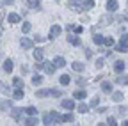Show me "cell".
<instances>
[{"instance_id": "6da1fadb", "label": "cell", "mask_w": 128, "mask_h": 126, "mask_svg": "<svg viewBox=\"0 0 128 126\" xmlns=\"http://www.w3.org/2000/svg\"><path fill=\"white\" fill-rule=\"evenodd\" d=\"M116 52H121V53L128 52V34L121 36V41H119L118 46H116Z\"/></svg>"}, {"instance_id": "7a4b0ae2", "label": "cell", "mask_w": 128, "mask_h": 126, "mask_svg": "<svg viewBox=\"0 0 128 126\" xmlns=\"http://www.w3.org/2000/svg\"><path fill=\"white\" fill-rule=\"evenodd\" d=\"M68 7L75 12H84V7H82V0H68Z\"/></svg>"}, {"instance_id": "3957f363", "label": "cell", "mask_w": 128, "mask_h": 126, "mask_svg": "<svg viewBox=\"0 0 128 126\" xmlns=\"http://www.w3.org/2000/svg\"><path fill=\"white\" fill-rule=\"evenodd\" d=\"M11 117L16 121V123H23V119H22V108H16V107H12L11 110Z\"/></svg>"}, {"instance_id": "277c9868", "label": "cell", "mask_w": 128, "mask_h": 126, "mask_svg": "<svg viewBox=\"0 0 128 126\" xmlns=\"http://www.w3.org/2000/svg\"><path fill=\"white\" fill-rule=\"evenodd\" d=\"M48 117H50V124H55V123H62V116L59 112H55V110H52V112H48Z\"/></svg>"}, {"instance_id": "5b68a950", "label": "cell", "mask_w": 128, "mask_h": 126, "mask_svg": "<svg viewBox=\"0 0 128 126\" xmlns=\"http://www.w3.org/2000/svg\"><path fill=\"white\" fill-rule=\"evenodd\" d=\"M43 69H44V71H46L48 75H54L57 68L54 66V62H43Z\"/></svg>"}, {"instance_id": "8992f818", "label": "cell", "mask_w": 128, "mask_h": 126, "mask_svg": "<svg viewBox=\"0 0 128 126\" xmlns=\"http://www.w3.org/2000/svg\"><path fill=\"white\" fill-rule=\"evenodd\" d=\"M7 21L9 23H20L22 21V18H20V14H16V12H11V14H7Z\"/></svg>"}, {"instance_id": "52a82bcc", "label": "cell", "mask_w": 128, "mask_h": 126, "mask_svg": "<svg viewBox=\"0 0 128 126\" xmlns=\"http://www.w3.org/2000/svg\"><path fill=\"white\" fill-rule=\"evenodd\" d=\"M60 30H62V28H60L59 25H54V27L50 28V36H48V37H50V39H55V37L60 34Z\"/></svg>"}, {"instance_id": "ba28073f", "label": "cell", "mask_w": 128, "mask_h": 126, "mask_svg": "<svg viewBox=\"0 0 128 126\" xmlns=\"http://www.w3.org/2000/svg\"><path fill=\"white\" fill-rule=\"evenodd\" d=\"M105 7H107V11H108V12H114V11H118V0H108Z\"/></svg>"}, {"instance_id": "9c48e42d", "label": "cell", "mask_w": 128, "mask_h": 126, "mask_svg": "<svg viewBox=\"0 0 128 126\" xmlns=\"http://www.w3.org/2000/svg\"><path fill=\"white\" fill-rule=\"evenodd\" d=\"M62 108H64V110H68V112H70V110H73V108H75L73 100H62Z\"/></svg>"}, {"instance_id": "30bf717a", "label": "cell", "mask_w": 128, "mask_h": 126, "mask_svg": "<svg viewBox=\"0 0 128 126\" xmlns=\"http://www.w3.org/2000/svg\"><path fill=\"white\" fill-rule=\"evenodd\" d=\"M20 44H22V48H23V50H30V48H32V41L27 39V37H22Z\"/></svg>"}, {"instance_id": "8fae6325", "label": "cell", "mask_w": 128, "mask_h": 126, "mask_svg": "<svg viewBox=\"0 0 128 126\" xmlns=\"http://www.w3.org/2000/svg\"><path fill=\"white\" fill-rule=\"evenodd\" d=\"M108 23H112V16H110V14H103V16L100 18V25L105 27V25H108Z\"/></svg>"}, {"instance_id": "7c38bea8", "label": "cell", "mask_w": 128, "mask_h": 126, "mask_svg": "<svg viewBox=\"0 0 128 126\" xmlns=\"http://www.w3.org/2000/svg\"><path fill=\"white\" fill-rule=\"evenodd\" d=\"M54 66H55V68H64V66H66L64 57H55V59H54Z\"/></svg>"}, {"instance_id": "4fadbf2b", "label": "cell", "mask_w": 128, "mask_h": 126, "mask_svg": "<svg viewBox=\"0 0 128 126\" xmlns=\"http://www.w3.org/2000/svg\"><path fill=\"white\" fill-rule=\"evenodd\" d=\"M68 43H70V44H73V46H80V37L71 34V36H68Z\"/></svg>"}, {"instance_id": "5bb4252c", "label": "cell", "mask_w": 128, "mask_h": 126, "mask_svg": "<svg viewBox=\"0 0 128 126\" xmlns=\"http://www.w3.org/2000/svg\"><path fill=\"white\" fill-rule=\"evenodd\" d=\"M124 66H126V64H124L123 60H116V62H114V71H116V73H121V71L124 69Z\"/></svg>"}, {"instance_id": "9a60e30c", "label": "cell", "mask_w": 128, "mask_h": 126, "mask_svg": "<svg viewBox=\"0 0 128 126\" xmlns=\"http://www.w3.org/2000/svg\"><path fill=\"white\" fill-rule=\"evenodd\" d=\"M82 7H84V11L92 9L94 7V0H82Z\"/></svg>"}, {"instance_id": "2e32d148", "label": "cell", "mask_w": 128, "mask_h": 126, "mask_svg": "<svg viewBox=\"0 0 128 126\" xmlns=\"http://www.w3.org/2000/svg\"><path fill=\"white\" fill-rule=\"evenodd\" d=\"M116 84H119V85H128V76H126V75H119V76L116 78Z\"/></svg>"}, {"instance_id": "e0dca14e", "label": "cell", "mask_w": 128, "mask_h": 126, "mask_svg": "<svg viewBox=\"0 0 128 126\" xmlns=\"http://www.w3.org/2000/svg\"><path fill=\"white\" fill-rule=\"evenodd\" d=\"M23 123H25V126H36V124H38V119H36L34 116H28Z\"/></svg>"}, {"instance_id": "ac0fdd59", "label": "cell", "mask_w": 128, "mask_h": 126, "mask_svg": "<svg viewBox=\"0 0 128 126\" xmlns=\"http://www.w3.org/2000/svg\"><path fill=\"white\" fill-rule=\"evenodd\" d=\"M36 96L38 98H46V96H50V89H39L36 92Z\"/></svg>"}, {"instance_id": "d6986e66", "label": "cell", "mask_w": 128, "mask_h": 126, "mask_svg": "<svg viewBox=\"0 0 128 126\" xmlns=\"http://www.w3.org/2000/svg\"><path fill=\"white\" fill-rule=\"evenodd\" d=\"M12 68H14V66H12V60H9V59H7V60L4 62V71H6V73H11V71H12Z\"/></svg>"}, {"instance_id": "ffe728a7", "label": "cell", "mask_w": 128, "mask_h": 126, "mask_svg": "<svg viewBox=\"0 0 128 126\" xmlns=\"http://www.w3.org/2000/svg\"><path fill=\"white\" fill-rule=\"evenodd\" d=\"M102 91L103 92H112V84L110 82H102Z\"/></svg>"}, {"instance_id": "44dd1931", "label": "cell", "mask_w": 128, "mask_h": 126, "mask_svg": "<svg viewBox=\"0 0 128 126\" xmlns=\"http://www.w3.org/2000/svg\"><path fill=\"white\" fill-rule=\"evenodd\" d=\"M76 110H78L80 114H86L87 110H89V105H86V103H82V101H80V105L76 107Z\"/></svg>"}, {"instance_id": "7402d4cb", "label": "cell", "mask_w": 128, "mask_h": 126, "mask_svg": "<svg viewBox=\"0 0 128 126\" xmlns=\"http://www.w3.org/2000/svg\"><path fill=\"white\" fill-rule=\"evenodd\" d=\"M27 5L30 9H39V0H27Z\"/></svg>"}, {"instance_id": "603a6c76", "label": "cell", "mask_w": 128, "mask_h": 126, "mask_svg": "<svg viewBox=\"0 0 128 126\" xmlns=\"http://www.w3.org/2000/svg\"><path fill=\"white\" fill-rule=\"evenodd\" d=\"M112 100H114V101H123V92L114 91V92H112Z\"/></svg>"}, {"instance_id": "cb8c5ba5", "label": "cell", "mask_w": 128, "mask_h": 126, "mask_svg": "<svg viewBox=\"0 0 128 126\" xmlns=\"http://www.w3.org/2000/svg\"><path fill=\"white\" fill-rule=\"evenodd\" d=\"M92 41H94V44H103L105 37H103V36H98V34H94V36H92Z\"/></svg>"}, {"instance_id": "d4e9b609", "label": "cell", "mask_w": 128, "mask_h": 126, "mask_svg": "<svg viewBox=\"0 0 128 126\" xmlns=\"http://www.w3.org/2000/svg\"><path fill=\"white\" fill-rule=\"evenodd\" d=\"M70 82H71V76H70V75H62V76H60V84H62V85H68Z\"/></svg>"}, {"instance_id": "484cf974", "label": "cell", "mask_w": 128, "mask_h": 126, "mask_svg": "<svg viewBox=\"0 0 128 126\" xmlns=\"http://www.w3.org/2000/svg\"><path fill=\"white\" fill-rule=\"evenodd\" d=\"M12 98H14V100H22V98H23V89H16L14 94H12Z\"/></svg>"}, {"instance_id": "4316f807", "label": "cell", "mask_w": 128, "mask_h": 126, "mask_svg": "<svg viewBox=\"0 0 128 126\" xmlns=\"http://www.w3.org/2000/svg\"><path fill=\"white\" fill-rule=\"evenodd\" d=\"M73 98L75 100H84L86 98V92L84 91H76V92H73Z\"/></svg>"}, {"instance_id": "83f0119b", "label": "cell", "mask_w": 128, "mask_h": 126, "mask_svg": "<svg viewBox=\"0 0 128 126\" xmlns=\"http://www.w3.org/2000/svg\"><path fill=\"white\" fill-rule=\"evenodd\" d=\"M25 112H27V116H36V114H38V108H36V107H27Z\"/></svg>"}, {"instance_id": "f1b7e54d", "label": "cell", "mask_w": 128, "mask_h": 126, "mask_svg": "<svg viewBox=\"0 0 128 126\" xmlns=\"http://www.w3.org/2000/svg\"><path fill=\"white\" fill-rule=\"evenodd\" d=\"M71 68H73L75 71H84V64H82V62H73Z\"/></svg>"}, {"instance_id": "f546056e", "label": "cell", "mask_w": 128, "mask_h": 126, "mask_svg": "<svg viewBox=\"0 0 128 126\" xmlns=\"http://www.w3.org/2000/svg\"><path fill=\"white\" fill-rule=\"evenodd\" d=\"M0 108H2V110H11L12 108V103L11 101H2V103H0Z\"/></svg>"}, {"instance_id": "4dcf8cb0", "label": "cell", "mask_w": 128, "mask_h": 126, "mask_svg": "<svg viewBox=\"0 0 128 126\" xmlns=\"http://www.w3.org/2000/svg\"><path fill=\"white\" fill-rule=\"evenodd\" d=\"M41 82H43V76L41 75H36L34 78H32V84H34V85H39Z\"/></svg>"}, {"instance_id": "1f68e13d", "label": "cell", "mask_w": 128, "mask_h": 126, "mask_svg": "<svg viewBox=\"0 0 128 126\" xmlns=\"http://www.w3.org/2000/svg\"><path fill=\"white\" fill-rule=\"evenodd\" d=\"M60 91L59 89H50V96H54V98H60Z\"/></svg>"}, {"instance_id": "d6a6232c", "label": "cell", "mask_w": 128, "mask_h": 126, "mask_svg": "<svg viewBox=\"0 0 128 126\" xmlns=\"http://www.w3.org/2000/svg\"><path fill=\"white\" fill-rule=\"evenodd\" d=\"M22 32H23V34L30 32V23H28V21H23V27H22Z\"/></svg>"}, {"instance_id": "836d02e7", "label": "cell", "mask_w": 128, "mask_h": 126, "mask_svg": "<svg viewBox=\"0 0 128 126\" xmlns=\"http://www.w3.org/2000/svg\"><path fill=\"white\" fill-rule=\"evenodd\" d=\"M73 121V114H64L62 116V123H71Z\"/></svg>"}, {"instance_id": "e575fe53", "label": "cell", "mask_w": 128, "mask_h": 126, "mask_svg": "<svg viewBox=\"0 0 128 126\" xmlns=\"http://www.w3.org/2000/svg\"><path fill=\"white\" fill-rule=\"evenodd\" d=\"M94 64H96V68H98V69H102V68L105 66V59H96Z\"/></svg>"}, {"instance_id": "d590c367", "label": "cell", "mask_w": 128, "mask_h": 126, "mask_svg": "<svg viewBox=\"0 0 128 126\" xmlns=\"http://www.w3.org/2000/svg\"><path fill=\"white\" fill-rule=\"evenodd\" d=\"M14 85H16V89H23V80L22 78H14Z\"/></svg>"}, {"instance_id": "8d00e7d4", "label": "cell", "mask_w": 128, "mask_h": 126, "mask_svg": "<svg viewBox=\"0 0 128 126\" xmlns=\"http://www.w3.org/2000/svg\"><path fill=\"white\" fill-rule=\"evenodd\" d=\"M34 59L41 62V60H43V52H41V50H36V52H34Z\"/></svg>"}, {"instance_id": "74e56055", "label": "cell", "mask_w": 128, "mask_h": 126, "mask_svg": "<svg viewBox=\"0 0 128 126\" xmlns=\"http://www.w3.org/2000/svg\"><path fill=\"white\" fill-rule=\"evenodd\" d=\"M105 124H107V126H118V121H116V119H114V117H108V119H107V123H105Z\"/></svg>"}, {"instance_id": "f35d334b", "label": "cell", "mask_w": 128, "mask_h": 126, "mask_svg": "<svg viewBox=\"0 0 128 126\" xmlns=\"http://www.w3.org/2000/svg\"><path fill=\"white\" fill-rule=\"evenodd\" d=\"M103 44H105V46H112V44H114V39H112V37H105Z\"/></svg>"}, {"instance_id": "ab89813d", "label": "cell", "mask_w": 128, "mask_h": 126, "mask_svg": "<svg viewBox=\"0 0 128 126\" xmlns=\"http://www.w3.org/2000/svg\"><path fill=\"white\" fill-rule=\"evenodd\" d=\"M118 112H119L121 116H126V112H128V110H126V107H123V105H121V107L118 108Z\"/></svg>"}, {"instance_id": "60d3db41", "label": "cell", "mask_w": 128, "mask_h": 126, "mask_svg": "<svg viewBox=\"0 0 128 126\" xmlns=\"http://www.w3.org/2000/svg\"><path fill=\"white\" fill-rule=\"evenodd\" d=\"M98 103H100V98H98V96H94V98L91 100V107H96Z\"/></svg>"}, {"instance_id": "b9f144b4", "label": "cell", "mask_w": 128, "mask_h": 126, "mask_svg": "<svg viewBox=\"0 0 128 126\" xmlns=\"http://www.w3.org/2000/svg\"><path fill=\"white\" fill-rule=\"evenodd\" d=\"M75 32H76V34H82V32H84V27H82V25L75 27Z\"/></svg>"}, {"instance_id": "7bdbcfd3", "label": "cell", "mask_w": 128, "mask_h": 126, "mask_svg": "<svg viewBox=\"0 0 128 126\" xmlns=\"http://www.w3.org/2000/svg\"><path fill=\"white\" fill-rule=\"evenodd\" d=\"M34 68H36V71H39V69H43V60H41V62H38V64H36Z\"/></svg>"}, {"instance_id": "ee69618b", "label": "cell", "mask_w": 128, "mask_h": 126, "mask_svg": "<svg viewBox=\"0 0 128 126\" xmlns=\"http://www.w3.org/2000/svg\"><path fill=\"white\" fill-rule=\"evenodd\" d=\"M43 121H44V124H50V117H48V114H44V117H43Z\"/></svg>"}, {"instance_id": "f6af8a7d", "label": "cell", "mask_w": 128, "mask_h": 126, "mask_svg": "<svg viewBox=\"0 0 128 126\" xmlns=\"http://www.w3.org/2000/svg\"><path fill=\"white\" fill-rule=\"evenodd\" d=\"M76 84H78V85H86V80H84V78H78Z\"/></svg>"}, {"instance_id": "bcb514c9", "label": "cell", "mask_w": 128, "mask_h": 126, "mask_svg": "<svg viewBox=\"0 0 128 126\" xmlns=\"http://www.w3.org/2000/svg\"><path fill=\"white\" fill-rule=\"evenodd\" d=\"M2 2H4L6 5H12V4H14V0H2Z\"/></svg>"}, {"instance_id": "7dc6e473", "label": "cell", "mask_w": 128, "mask_h": 126, "mask_svg": "<svg viewBox=\"0 0 128 126\" xmlns=\"http://www.w3.org/2000/svg\"><path fill=\"white\" fill-rule=\"evenodd\" d=\"M96 126H107V124L105 123H100V124H96Z\"/></svg>"}, {"instance_id": "c3c4849f", "label": "cell", "mask_w": 128, "mask_h": 126, "mask_svg": "<svg viewBox=\"0 0 128 126\" xmlns=\"http://www.w3.org/2000/svg\"><path fill=\"white\" fill-rule=\"evenodd\" d=\"M123 126H128V121H124V123H123Z\"/></svg>"}, {"instance_id": "681fc988", "label": "cell", "mask_w": 128, "mask_h": 126, "mask_svg": "<svg viewBox=\"0 0 128 126\" xmlns=\"http://www.w3.org/2000/svg\"><path fill=\"white\" fill-rule=\"evenodd\" d=\"M46 126H54V124H46Z\"/></svg>"}, {"instance_id": "f907efd6", "label": "cell", "mask_w": 128, "mask_h": 126, "mask_svg": "<svg viewBox=\"0 0 128 126\" xmlns=\"http://www.w3.org/2000/svg\"><path fill=\"white\" fill-rule=\"evenodd\" d=\"M0 34H2V30H0Z\"/></svg>"}]
</instances>
